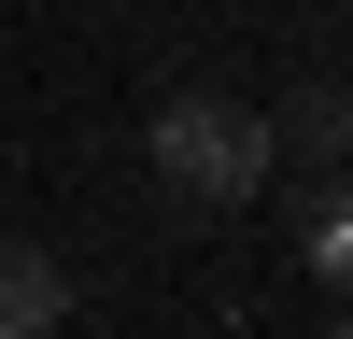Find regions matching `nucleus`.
Segmentation results:
<instances>
[{
	"label": "nucleus",
	"instance_id": "nucleus-1",
	"mask_svg": "<svg viewBox=\"0 0 353 339\" xmlns=\"http://www.w3.org/2000/svg\"><path fill=\"white\" fill-rule=\"evenodd\" d=\"M269 156H283V141L254 127L241 99H170V113H156V184L198 198V212H241V198L269 184Z\"/></svg>",
	"mask_w": 353,
	"mask_h": 339
},
{
	"label": "nucleus",
	"instance_id": "nucleus-2",
	"mask_svg": "<svg viewBox=\"0 0 353 339\" xmlns=\"http://www.w3.org/2000/svg\"><path fill=\"white\" fill-rule=\"evenodd\" d=\"M57 311H71V269L43 240H0V339H57Z\"/></svg>",
	"mask_w": 353,
	"mask_h": 339
},
{
	"label": "nucleus",
	"instance_id": "nucleus-3",
	"mask_svg": "<svg viewBox=\"0 0 353 339\" xmlns=\"http://www.w3.org/2000/svg\"><path fill=\"white\" fill-rule=\"evenodd\" d=\"M269 141H297V156H339V141H353V85H297V113H283Z\"/></svg>",
	"mask_w": 353,
	"mask_h": 339
},
{
	"label": "nucleus",
	"instance_id": "nucleus-4",
	"mask_svg": "<svg viewBox=\"0 0 353 339\" xmlns=\"http://www.w3.org/2000/svg\"><path fill=\"white\" fill-rule=\"evenodd\" d=\"M311 269H325V282H353V184L325 198V226H311Z\"/></svg>",
	"mask_w": 353,
	"mask_h": 339
},
{
	"label": "nucleus",
	"instance_id": "nucleus-5",
	"mask_svg": "<svg viewBox=\"0 0 353 339\" xmlns=\"http://www.w3.org/2000/svg\"><path fill=\"white\" fill-rule=\"evenodd\" d=\"M339 339H353V311H339Z\"/></svg>",
	"mask_w": 353,
	"mask_h": 339
}]
</instances>
